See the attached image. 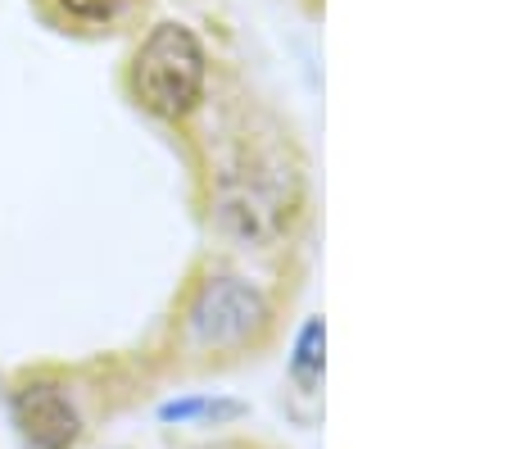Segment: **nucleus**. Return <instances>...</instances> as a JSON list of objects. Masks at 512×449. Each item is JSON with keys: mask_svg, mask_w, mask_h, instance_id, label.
<instances>
[{"mask_svg": "<svg viewBox=\"0 0 512 449\" xmlns=\"http://www.w3.org/2000/svg\"><path fill=\"white\" fill-rule=\"evenodd\" d=\"M55 5L78 23H109L123 10V0H55Z\"/></svg>", "mask_w": 512, "mask_h": 449, "instance_id": "5", "label": "nucleus"}, {"mask_svg": "<svg viewBox=\"0 0 512 449\" xmlns=\"http://www.w3.org/2000/svg\"><path fill=\"white\" fill-rule=\"evenodd\" d=\"M132 91L150 114L182 118L204 91V46L182 23H159L132 59Z\"/></svg>", "mask_w": 512, "mask_h": 449, "instance_id": "1", "label": "nucleus"}, {"mask_svg": "<svg viewBox=\"0 0 512 449\" xmlns=\"http://www.w3.org/2000/svg\"><path fill=\"white\" fill-rule=\"evenodd\" d=\"M268 318V304L254 286H245L241 277H209L204 291L195 295L191 309V327L204 345H236L263 327Z\"/></svg>", "mask_w": 512, "mask_h": 449, "instance_id": "2", "label": "nucleus"}, {"mask_svg": "<svg viewBox=\"0 0 512 449\" xmlns=\"http://www.w3.org/2000/svg\"><path fill=\"white\" fill-rule=\"evenodd\" d=\"M322 368V323H309L300 336V354H295V377L313 381Z\"/></svg>", "mask_w": 512, "mask_h": 449, "instance_id": "4", "label": "nucleus"}, {"mask_svg": "<svg viewBox=\"0 0 512 449\" xmlns=\"http://www.w3.org/2000/svg\"><path fill=\"white\" fill-rule=\"evenodd\" d=\"M14 427L32 449H68L78 440V409L55 381H28L14 391Z\"/></svg>", "mask_w": 512, "mask_h": 449, "instance_id": "3", "label": "nucleus"}]
</instances>
